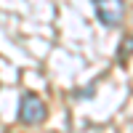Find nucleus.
I'll use <instances>...</instances> for the list:
<instances>
[{
  "mask_svg": "<svg viewBox=\"0 0 133 133\" xmlns=\"http://www.w3.org/2000/svg\"><path fill=\"white\" fill-rule=\"evenodd\" d=\"M19 120L24 125H40L45 120V104L37 93H21L19 98Z\"/></svg>",
  "mask_w": 133,
  "mask_h": 133,
  "instance_id": "2",
  "label": "nucleus"
},
{
  "mask_svg": "<svg viewBox=\"0 0 133 133\" xmlns=\"http://www.w3.org/2000/svg\"><path fill=\"white\" fill-rule=\"evenodd\" d=\"M130 53H133V35H125L123 43H120V48H117V56H120V61H125Z\"/></svg>",
  "mask_w": 133,
  "mask_h": 133,
  "instance_id": "3",
  "label": "nucleus"
},
{
  "mask_svg": "<svg viewBox=\"0 0 133 133\" xmlns=\"http://www.w3.org/2000/svg\"><path fill=\"white\" fill-rule=\"evenodd\" d=\"M93 3V14L104 27H120L125 19V3L123 0H91Z\"/></svg>",
  "mask_w": 133,
  "mask_h": 133,
  "instance_id": "1",
  "label": "nucleus"
}]
</instances>
